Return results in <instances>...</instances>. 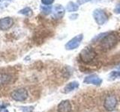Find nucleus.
<instances>
[{
	"label": "nucleus",
	"mask_w": 120,
	"mask_h": 112,
	"mask_svg": "<svg viewBox=\"0 0 120 112\" xmlns=\"http://www.w3.org/2000/svg\"><path fill=\"white\" fill-rule=\"evenodd\" d=\"M101 39V45L104 49H110L114 47L117 43V37L113 33H104V36L99 35L97 37Z\"/></svg>",
	"instance_id": "f257e3e1"
},
{
	"label": "nucleus",
	"mask_w": 120,
	"mask_h": 112,
	"mask_svg": "<svg viewBox=\"0 0 120 112\" xmlns=\"http://www.w3.org/2000/svg\"><path fill=\"white\" fill-rule=\"evenodd\" d=\"M97 56L96 52L92 47H85L80 53V58L84 63H89L92 61Z\"/></svg>",
	"instance_id": "f03ea898"
},
{
	"label": "nucleus",
	"mask_w": 120,
	"mask_h": 112,
	"mask_svg": "<svg viewBox=\"0 0 120 112\" xmlns=\"http://www.w3.org/2000/svg\"><path fill=\"white\" fill-rule=\"evenodd\" d=\"M27 90L25 88H18L13 91L11 93V97L17 102H24L28 98Z\"/></svg>",
	"instance_id": "7ed1b4c3"
},
{
	"label": "nucleus",
	"mask_w": 120,
	"mask_h": 112,
	"mask_svg": "<svg viewBox=\"0 0 120 112\" xmlns=\"http://www.w3.org/2000/svg\"><path fill=\"white\" fill-rule=\"evenodd\" d=\"M93 17L95 19L96 23L99 25H102L106 23V22L108 20V17L105 11L102 9L98 8L93 11Z\"/></svg>",
	"instance_id": "20e7f679"
},
{
	"label": "nucleus",
	"mask_w": 120,
	"mask_h": 112,
	"mask_svg": "<svg viewBox=\"0 0 120 112\" xmlns=\"http://www.w3.org/2000/svg\"><path fill=\"white\" fill-rule=\"evenodd\" d=\"M83 38V35L82 34L78 35L76 37H73L72 39L70 40L68 42L65 44V49L67 50H73L77 49L81 43V41Z\"/></svg>",
	"instance_id": "39448f33"
},
{
	"label": "nucleus",
	"mask_w": 120,
	"mask_h": 112,
	"mask_svg": "<svg viewBox=\"0 0 120 112\" xmlns=\"http://www.w3.org/2000/svg\"><path fill=\"white\" fill-rule=\"evenodd\" d=\"M116 105H117V99H116L115 96H107L104 99V107L107 111H113Z\"/></svg>",
	"instance_id": "423d86ee"
},
{
	"label": "nucleus",
	"mask_w": 120,
	"mask_h": 112,
	"mask_svg": "<svg viewBox=\"0 0 120 112\" xmlns=\"http://www.w3.org/2000/svg\"><path fill=\"white\" fill-rule=\"evenodd\" d=\"M14 25V20L11 17H4L0 19V30L6 31L12 27Z\"/></svg>",
	"instance_id": "0eeeda50"
},
{
	"label": "nucleus",
	"mask_w": 120,
	"mask_h": 112,
	"mask_svg": "<svg viewBox=\"0 0 120 112\" xmlns=\"http://www.w3.org/2000/svg\"><path fill=\"white\" fill-rule=\"evenodd\" d=\"M83 82L87 84H94V85H97V86H99L101 83H102V79L98 77L96 75H90V76H86Z\"/></svg>",
	"instance_id": "6e6552de"
},
{
	"label": "nucleus",
	"mask_w": 120,
	"mask_h": 112,
	"mask_svg": "<svg viewBox=\"0 0 120 112\" xmlns=\"http://www.w3.org/2000/svg\"><path fill=\"white\" fill-rule=\"evenodd\" d=\"M72 110V106L69 100H63L58 105V112H71Z\"/></svg>",
	"instance_id": "1a4fd4ad"
},
{
	"label": "nucleus",
	"mask_w": 120,
	"mask_h": 112,
	"mask_svg": "<svg viewBox=\"0 0 120 112\" xmlns=\"http://www.w3.org/2000/svg\"><path fill=\"white\" fill-rule=\"evenodd\" d=\"M64 14H65V8L61 5H56L54 7L53 11V17L56 18H60L62 17Z\"/></svg>",
	"instance_id": "9d476101"
},
{
	"label": "nucleus",
	"mask_w": 120,
	"mask_h": 112,
	"mask_svg": "<svg viewBox=\"0 0 120 112\" xmlns=\"http://www.w3.org/2000/svg\"><path fill=\"white\" fill-rule=\"evenodd\" d=\"M78 87H79V83L77 81H71L65 87V88H64V92L65 93H70L71 91H74V90H76Z\"/></svg>",
	"instance_id": "9b49d317"
},
{
	"label": "nucleus",
	"mask_w": 120,
	"mask_h": 112,
	"mask_svg": "<svg viewBox=\"0 0 120 112\" xmlns=\"http://www.w3.org/2000/svg\"><path fill=\"white\" fill-rule=\"evenodd\" d=\"M11 77L10 75L6 73H0V86L9 84L11 81Z\"/></svg>",
	"instance_id": "f8f14e48"
},
{
	"label": "nucleus",
	"mask_w": 120,
	"mask_h": 112,
	"mask_svg": "<svg viewBox=\"0 0 120 112\" xmlns=\"http://www.w3.org/2000/svg\"><path fill=\"white\" fill-rule=\"evenodd\" d=\"M66 9L68 12H75V11H77L79 9V6L77 4L73 2H70L68 3Z\"/></svg>",
	"instance_id": "ddd939ff"
},
{
	"label": "nucleus",
	"mask_w": 120,
	"mask_h": 112,
	"mask_svg": "<svg viewBox=\"0 0 120 112\" xmlns=\"http://www.w3.org/2000/svg\"><path fill=\"white\" fill-rule=\"evenodd\" d=\"M19 13L22 14V15H25V16H32V10L30 8V7H25V8L20 10V11H19Z\"/></svg>",
	"instance_id": "4468645a"
},
{
	"label": "nucleus",
	"mask_w": 120,
	"mask_h": 112,
	"mask_svg": "<svg viewBox=\"0 0 120 112\" xmlns=\"http://www.w3.org/2000/svg\"><path fill=\"white\" fill-rule=\"evenodd\" d=\"M41 10L44 14H50L52 12V6H41Z\"/></svg>",
	"instance_id": "2eb2a0df"
},
{
	"label": "nucleus",
	"mask_w": 120,
	"mask_h": 112,
	"mask_svg": "<svg viewBox=\"0 0 120 112\" xmlns=\"http://www.w3.org/2000/svg\"><path fill=\"white\" fill-rule=\"evenodd\" d=\"M116 78H120V71H113L110 75V79H115Z\"/></svg>",
	"instance_id": "dca6fc26"
},
{
	"label": "nucleus",
	"mask_w": 120,
	"mask_h": 112,
	"mask_svg": "<svg viewBox=\"0 0 120 112\" xmlns=\"http://www.w3.org/2000/svg\"><path fill=\"white\" fill-rule=\"evenodd\" d=\"M53 2L54 0H41V2L44 5H50L53 3Z\"/></svg>",
	"instance_id": "f3484780"
},
{
	"label": "nucleus",
	"mask_w": 120,
	"mask_h": 112,
	"mask_svg": "<svg viewBox=\"0 0 120 112\" xmlns=\"http://www.w3.org/2000/svg\"><path fill=\"white\" fill-rule=\"evenodd\" d=\"M114 10H115V12H116V14H120V3L118 4L117 6L116 7V8H115Z\"/></svg>",
	"instance_id": "a211bd4d"
},
{
	"label": "nucleus",
	"mask_w": 120,
	"mask_h": 112,
	"mask_svg": "<svg viewBox=\"0 0 120 112\" xmlns=\"http://www.w3.org/2000/svg\"><path fill=\"white\" fill-rule=\"evenodd\" d=\"M0 112H8V111L5 107H1L0 108Z\"/></svg>",
	"instance_id": "6ab92c4d"
},
{
	"label": "nucleus",
	"mask_w": 120,
	"mask_h": 112,
	"mask_svg": "<svg viewBox=\"0 0 120 112\" xmlns=\"http://www.w3.org/2000/svg\"><path fill=\"white\" fill-rule=\"evenodd\" d=\"M80 1H81L82 2H87L90 1V0H80Z\"/></svg>",
	"instance_id": "aec40b11"
},
{
	"label": "nucleus",
	"mask_w": 120,
	"mask_h": 112,
	"mask_svg": "<svg viewBox=\"0 0 120 112\" xmlns=\"http://www.w3.org/2000/svg\"><path fill=\"white\" fill-rule=\"evenodd\" d=\"M2 1H3V0H0V2H2Z\"/></svg>",
	"instance_id": "412c9836"
}]
</instances>
